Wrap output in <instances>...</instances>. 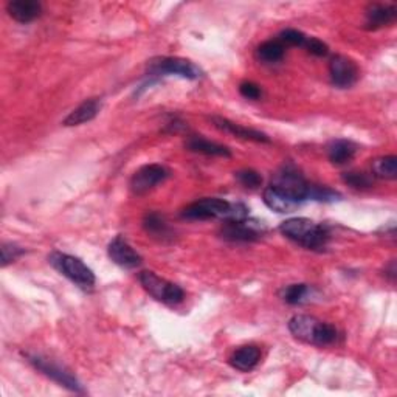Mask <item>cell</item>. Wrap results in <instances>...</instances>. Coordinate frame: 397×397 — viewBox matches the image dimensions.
<instances>
[{"label":"cell","mask_w":397,"mask_h":397,"mask_svg":"<svg viewBox=\"0 0 397 397\" xmlns=\"http://www.w3.org/2000/svg\"><path fill=\"white\" fill-rule=\"evenodd\" d=\"M182 217L190 221H208V219H224V222L246 221L248 219V208L244 204H230L229 200L207 197L188 205Z\"/></svg>","instance_id":"cell-1"},{"label":"cell","mask_w":397,"mask_h":397,"mask_svg":"<svg viewBox=\"0 0 397 397\" xmlns=\"http://www.w3.org/2000/svg\"><path fill=\"white\" fill-rule=\"evenodd\" d=\"M280 231L290 241L307 250L325 248L329 241L326 226L315 224L306 217H292L280 225Z\"/></svg>","instance_id":"cell-2"},{"label":"cell","mask_w":397,"mask_h":397,"mask_svg":"<svg viewBox=\"0 0 397 397\" xmlns=\"http://www.w3.org/2000/svg\"><path fill=\"white\" fill-rule=\"evenodd\" d=\"M289 330L295 338L315 346H329L337 340V329L311 315H295L289 321Z\"/></svg>","instance_id":"cell-3"},{"label":"cell","mask_w":397,"mask_h":397,"mask_svg":"<svg viewBox=\"0 0 397 397\" xmlns=\"http://www.w3.org/2000/svg\"><path fill=\"white\" fill-rule=\"evenodd\" d=\"M48 261L56 270L62 273L64 277L69 278L78 287L87 290L95 286V273L79 258L56 252L48 258Z\"/></svg>","instance_id":"cell-4"},{"label":"cell","mask_w":397,"mask_h":397,"mask_svg":"<svg viewBox=\"0 0 397 397\" xmlns=\"http://www.w3.org/2000/svg\"><path fill=\"white\" fill-rule=\"evenodd\" d=\"M311 186L312 183L307 182L294 166L281 168L280 171L275 174L270 183V188L282 192L290 199L301 202V204L304 200H309Z\"/></svg>","instance_id":"cell-5"},{"label":"cell","mask_w":397,"mask_h":397,"mask_svg":"<svg viewBox=\"0 0 397 397\" xmlns=\"http://www.w3.org/2000/svg\"><path fill=\"white\" fill-rule=\"evenodd\" d=\"M140 284L148 292L151 297H154L160 303L165 304H179L183 301L185 292L180 286L169 282L165 278H160L154 272L144 270L140 273Z\"/></svg>","instance_id":"cell-6"},{"label":"cell","mask_w":397,"mask_h":397,"mask_svg":"<svg viewBox=\"0 0 397 397\" xmlns=\"http://www.w3.org/2000/svg\"><path fill=\"white\" fill-rule=\"evenodd\" d=\"M149 76L176 75L185 79H199L204 71L196 64L183 58H157L148 64Z\"/></svg>","instance_id":"cell-7"},{"label":"cell","mask_w":397,"mask_h":397,"mask_svg":"<svg viewBox=\"0 0 397 397\" xmlns=\"http://www.w3.org/2000/svg\"><path fill=\"white\" fill-rule=\"evenodd\" d=\"M27 359L36 369H39L47 377L54 380L56 384H59L61 386L67 388V390L73 393H83V386H81V384L78 382V379L66 368L59 367L58 363H53L52 360H48L45 357H40V355H27Z\"/></svg>","instance_id":"cell-8"},{"label":"cell","mask_w":397,"mask_h":397,"mask_svg":"<svg viewBox=\"0 0 397 397\" xmlns=\"http://www.w3.org/2000/svg\"><path fill=\"white\" fill-rule=\"evenodd\" d=\"M329 75L330 83L338 88H347L357 83L359 79V67L351 58L343 54H335L329 62Z\"/></svg>","instance_id":"cell-9"},{"label":"cell","mask_w":397,"mask_h":397,"mask_svg":"<svg viewBox=\"0 0 397 397\" xmlns=\"http://www.w3.org/2000/svg\"><path fill=\"white\" fill-rule=\"evenodd\" d=\"M169 171L161 165H146L137 171L131 179V190L137 196H142L168 179Z\"/></svg>","instance_id":"cell-10"},{"label":"cell","mask_w":397,"mask_h":397,"mask_svg":"<svg viewBox=\"0 0 397 397\" xmlns=\"http://www.w3.org/2000/svg\"><path fill=\"white\" fill-rule=\"evenodd\" d=\"M108 253L113 263L127 270L137 269L142 264V256L129 246V242L123 236H117L110 241Z\"/></svg>","instance_id":"cell-11"},{"label":"cell","mask_w":397,"mask_h":397,"mask_svg":"<svg viewBox=\"0 0 397 397\" xmlns=\"http://www.w3.org/2000/svg\"><path fill=\"white\" fill-rule=\"evenodd\" d=\"M261 234L263 231L259 230V225L248 219L239 222L226 221L221 226V236L231 242H253L261 238Z\"/></svg>","instance_id":"cell-12"},{"label":"cell","mask_w":397,"mask_h":397,"mask_svg":"<svg viewBox=\"0 0 397 397\" xmlns=\"http://www.w3.org/2000/svg\"><path fill=\"white\" fill-rule=\"evenodd\" d=\"M212 121L217 129H221V131H224L226 134H231L234 137H239V139L256 142V143H270L269 137H267L264 132L256 131V129L241 126V125L233 123V121L222 118V117H213Z\"/></svg>","instance_id":"cell-13"},{"label":"cell","mask_w":397,"mask_h":397,"mask_svg":"<svg viewBox=\"0 0 397 397\" xmlns=\"http://www.w3.org/2000/svg\"><path fill=\"white\" fill-rule=\"evenodd\" d=\"M397 18V8L394 5L374 4L369 5L367 10V23L364 27L368 30H379L386 25H391Z\"/></svg>","instance_id":"cell-14"},{"label":"cell","mask_w":397,"mask_h":397,"mask_svg":"<svg viewBox=\"0 0 397 397\" xmlns=\"http://www.w3.org/2000/svg\"><path fill=\"white\" fill-rule=\"evenodd\" d=\"M6 11L16 22L30 23L42 13V6L36 0H13L6 5Z\"/></svg>","instance_id":"cell-15"},{"label":"cell","mask_w":397,"mask_h":397,"mask_svg":"<svg viewBox=\"0 0 397 397\" xmlns=\"http://www.w3.org/2000/svg\"><path fill=\"white\" fill-rule=\"evenodd\" d=\"M101 109V103L98 98H92V100H87L83 104H79V106L71 110L69 113V117L64 120V126H79V125H84L88 123V121H92L96 115H98V112Z\"/></svg>","instance_id":"cell-16"},{"label":"cell","mask_w":397,"mask_h":397,"mask_svg":"<svg viewBox=\"0 0 397 397\" xmlns=\"http://www.w3.org/2000/svg\"><path fill=\"white\" fill-rule=\"evenodd\" d=\"M261 360V351L258 346L247 345L234 351L230 357V364L239 371H252Z\"/></svg>","instance_id":"cell-17"},{"label":"cell","mask_w":397,"mask_h":397,"mask_svg":"<svg viewBox=\"0 0 397 397\" xmlns=\"http://www.w3.org/2000/svg\"><path fill=\"white\" fill-rule=\"evenodd\" d=\"M357 152V146L350 140L338 139L330 142L328 146V159L334 165H346L354 159Z\"/></svg>","instance_id":"cell-18"},{"label":"cell","mask_w":397,"mask_h":397,"mask_svg":"<svg viewBox=\"0 0 397 397\" xmlns=\"http://www.w3.org/2000/svg\"><path fill=\"white\" fill-rule=\"evenodd\" d=\"M264 204L270 209H273V212L284 214V213L295 212V209L301 205V202L290 199V197L284 196L282 192L273 190L269 186V188L264 191Z\"/></svg>","instance_id":"cell-19"},{"label":"cell","mask_w":397,"mask_h":397,"mask_svg":"<svg viewBox=\"0 0 397 397\" xmlns=\"http://www.w3.org/2000/svg\"><path fill=\"white\" fill-rule=\"evenodd\" d=\"M185 146H186V149H190L192 152L205 154V156H212V157H230L231 156V152L229 148H226V146L209 142L205 139H200V137H190V139L186 140Z\"/></svg>","instance_id":"cell-20"},{"label":"cell","mask_w":397,"mask_h":397,"mask_svg":"<svg viewBox=\"0 0 397 397\" xmlns=\"http://www.w3.org/2000/svg\"><path fill=\"white\" fill-rule=\"evenodd\" d=\"M143 226L144 230L149 234H152L154 238L165 239L171 236V230L165 221V217L159 213H148L143 219Z\"/></svg>","instance_id":"cell-21"},{"label":"cell","mask_w":397,"mask_h":397,"mask_svg":"<svg viewBox=\"0 0 397 397\" xmlns=\"http://www.w3.org/2000/svg\"><path fill=\"white\" fill-rule=\"evenodd\" d=\"M284 45H282L280 40H267V42L258 47L256 56L259 61L265 64H273L284 58Z\"/></svg>","instance_id":"cell-22"},{"label":"cell","mask_w":397,"mask_h":397,"mask_svg":"<svg viewBox=\"0 0 397 397\" xmlns=\"http://www.w3.org/2000/svg\"><path fill=\"white\" fill-rule=\"evenodd\" d=\"M312 295V287L307 284H290L286 286L284 289H281L280 297L282 298V301H286L287 304L297 306L306 303L309 297Z\"/></svg>","instance_id":"cell-23"},{"label":"cell","mask_w":397,"mask_h":397,"mask_svg":"<svg viewBox=\"0 0 397 397\" xmlns=\"http://www.w3.org/2000/svg\"><path fill=\"white\" fill-rule=\"evenodd\" d=\"M372 173L380 179H396L397 177V157L385 156L372 161Z\"/></svg>","instance_id":"cell-24"},{"label":"cell","mask_w":397,"mask_h":397,"mask_svg":"<svg viewBox=\"0 0 397 397\" xmlns=\"http://www.w3.org/2000/svg\"><path fill=\"white\" fill-rule=\"evenodd\" d=\"M343 182L357 190L369 188V186H372V182H374V176L367 174V173L351 171V173L343 174Z\"/></svg>","instance_id":"cell-25"},{"label":"cell","mask_w":397,"mask_h":397,"mask_svg":"<svg viewBox=\"0 0 397 397\" xmlns=\"http://www.w3.org/2000/svg\"><path fill=\"white\" fill-rule=\"evenodd\" d=\"M234 177H236L242 186H246V188L250 190H256L263 183V176L255 171V169H242V171L234 174Z\"/></svg>","instance_id":"cell-26"},{"label":"cell","mask_w":397,"mask_h":397,"mask_svg":"<svg viewBox=\"0 0 397 397\" xmlns=\"http://www.w3.org/2000/svg\"><path fill=\"white\" fill-rule=\"evenodd\" d=\"M340 194L337 191H332L326 186L312 185L309 192V200H318V202H335L340 200Z\"/></svg>","instance_id":"cell-27"},{"label":"cell","mask_w":397,"mask_h":397,"mask_svg":"<svg viewBox=\"0 0 397 397\" xmlns=\"http://www.w3.org/2000/svg\"><path fill=\"white\" fill-rule=\"evenodd\" d=\"M307 36L301 31L298 30H284L281 31V42H284L287 45H294V47H304L306 45Z\"/></svg>","instance_id":"cell-28"},{"label":"cell","mask_w":397,"mask_h":397,"mask_svg":"<svg viewBox=\"0 0 397 397\" xmlns=\"http://www.w3.org/2000/svg\"><path fill=\"white\" fill-rule=\"evenodd\" d=\"M304 47L307 48V52L315 54V56H318V58L328 56V53H329V47L325 42H323V40H320L317 38H307Z\"/></svg>","instance_id":"cell-29"},{"label":"cell","mask_w":397,"mask_h":397,"mask_svg":"<svg viewBox=\"0 0 397 397\" xmlns=\"http://www.w3.org/2000/svg\"><path fill=\"white\" fill-rule=\"evenodd\" d=\"M23 255V250L16 244H4L2 246V265L6 267L8 264L14 263L16 259Z\"/></svg>","instance_id":"cell-30"},{"label":"cell","mask_w":397,"mask_h":397,"mask_svg":"<svg viewBox=\"0 0 397 397\" xmlns=\"http://www.w3.org/2000/svg\"><path fill=\"white\" fill-rule=\"evenodd\" d=\"M239 92L247 100H259L263 95L261 87L255 83H250V81H246V83H242L239 86Z\"/></svg>","instance_id":"cell-31"}]
</instances>
